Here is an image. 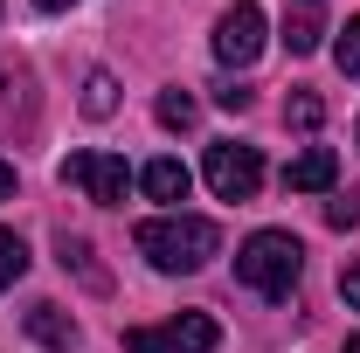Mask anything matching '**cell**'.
<instances>
[{"label": "cell", "instance_id": "1", "mask_svg": "<svg viewBox=\"0 0 360 353\" xmlns=\"http://www.w3.org/2000/svg\"><path fill=\"white\" fill-rule=\"evenodd\" d=\"M132 243H139V257L160 270V277H194V270L222 250V229L208 215H153V222L132 229Z\"/></svg>", "mask_w": 360, "mask_h": 353}, {"label": "cell", "instance_id": "2", "mask_svg": "<svg viewBox=\"0 0 360 353\" xmlns=\"http://www.w3.org/2000/svg\"><path fill=\"white\" fill-rule=\"evenodd\" d=\"M236 277L257 291V298H291L298 277H305V243L291 229H257L243 250H236Z\"/></svg>", "mask_w": 360, "mask_h": 353}, {"label": "cell", "instance_id": "3", "mask_svg": "<svg viewBox=\"0 0 360 353\" xmlns=\"http://www.w3.org/2000/svg\"><path fill=\"white\" fill-rule=\"evenodd\" d=\"M215 340H222V326L208 312H180L167 326H132L125 353H215Z\"/></svg>", "mask_w": 360, "mask_h": 353}, {"label": "cell", "instance_id": "4", "mask_svg": "<svg viewBox=\"0 0 360 353\" xmlns=\"http://www.w3.org/2000/svg\"><path fill=\"white\" fill-rule=\"evenodd\" d=\"M208 187H215V201H250L257 187H264V153L257 146H236V139H222V146H208Z\"/></svg>", "mask_w": 360, "mask_h": 353}, {"label": "cell", "instance_id": "5", "mask_svg": "<svg viewBox=\"0 0 360 353\" xmlns=\"http://www.w3.org/2000/svg\"><path fill=\"white\" fill-rule=\"evenodd\" d=\"M264 7L257 0H236L222 21H215V63H229V70H250L257 56H264Z\"/></svg>", "mask_w": 360, "mask_h": 353}, {"label": "cell", "instance_id": "6", "mask_svg": "<svg viewBox=\"0 0 360 353\" xmlns=\"http://www.w3.org/2000/svg\"><path fill=\"white\" fill-rule=\"evenodd\" d=\"M63 180L84 187L97 208H125V187H132V174H125L118 153H70V160H63Z\"/></svg>", "mask_w": 360, "mask_h": 353}, {"label": "cell", "instance_id": "7", "mask_svg": "<svg viewBox=\"0 0 360 353\" xmlns=\"http://www.w3.org/2000/svg\"><path fill=\"white\" fill-rule=\"evenodd\" d=\"M333 180H340V160H333V146H305V153L284 167V187H291V194H326Z\"/></svg>", "mask_w": 360, "mask_h": 353}, {"label": "cell", "instance_id": "8", "mask_svg": "<svg viewBox=\"0 0 360 353\" xmlns=\"http://www.w3.org/2000/svg\"><path fill=\"white\" fill-rule=\"evenodd\" d=\"M28 333H35L49 353H70L77 340H84V333H77V319H70L63 305H49V298H42V305H28Z\"/></svg>", "mask_w": 360, "mask_h": 353}, {"label": "cell", "instance_id": "9", "mask_svg": "<svg viewBox=\"0 0 360 353\" xmlns=\"http://www.w3.org/2000/svg\"><path fill=\"white\" fill-rule=\"evenodd\" d=\"M139 187H146L153 201H167V208H180V201H187V187H194V174H187L180 160H153V167L139 174Z\"/></svg>", "mask_w": 360, "mask_h": 353}, {"label": "cell", "instance_id": "10", "mask_svg": "<svg viewBox=\"0 0 360 353\" xmlns=\"http://www.w3.org/2000/svg\"><path fill=\"white\" fill-rule=\"evenodd\" d=\"M56 264H63V270H77V277H84L90 291H111V277L97 270L90 243H84V236H70V229H56Z\"/></svg>", "mask_w": 360, "mask_h": 353}, {"label": "cell", "instance_id": "11", "mask_svg": "<svg viewBox=\"0 0 360 353\" xmlns=\"http://www.w3.org/2000/svg\"><path fill=\"white\" fill-rule=\"evenodd\" d=\"M319 35H326V21H319V0H298V7L284 14V49H291V56H312Z\"/></svg>", "mask_w": 360, "mask_h": 353}, {"label": "cell", "instance_id": "12", "mask_svg": "<svg viewBox=\"0 0 360 353\" xmlns=\"http://www.w3.org/2000/svg\"><path fill=\"white\" fill-rule=\"evenodd\" d=\"M118 111V77L111 70H90L84 77V118H111Z\"/></svg>", "mask_w": 360, "mask_h": 353}, {"label": "cell", "instance_id": "13", "mask_svg": "<svg viewBox=\"0 0 360 353\" xmlns=\"http://www.w3.org/2000/svg\"><path fill=\"white\" fill-rule=\"evenodd\" d=\"M21 277H28V243H21L14 229H0V291L21 284Z\"/></svg>", "mask_w": 360, "mask_h": 353}, {"label": "cell", "instance_id": "14", "mask_svg": "<svg viewBox=\"0 0 360 353\" xmlns=\"http://www.w3.org/2000/svg\"><path fill=\"white\" fill-rule=\"evenodd\" d=\"M153 111H160V125H167V132H187V125H194V97H187V90H160V104H153Z\"/></svg>", "mask_w": 360, "mask_h": 353}, {"label": "cell", "instance_id": "15", "mask_svg": "<svg viewBox=\"0 0 360 353\" xmlns=\"http://www.w3.org/2000/svg\"><path fill=\"white\" fill-rule=\"evenodd\" d=\"M319 118H326V104H319L312 90H291V97H284V125H298V132H312Z\"/></svg>", "mask_w": 360, "mask_h": 353}, {"label": "cell", "instance_id": "16", "mask_svg": "<svg viewBox=\"0 0 360 353\" xmlns=\"http://www.w3.org/2000/svg\"><path fill=\"white\" fill-rule=\"evenodd\" d=\"M333 63H340L347 77H360V14L347 21V28H340V42H333Z\"/></svg>", "mask_w": 360, "mask_h": 353}, {"label": "cell", "instance_id": "17", "mask_svg": "<svg viewBox=\"0 0 360 353\" xmlns=\"http://www.w3.org/2000/svg\"><path fill=\"white\" fill-rule=\"evenodd\" d=\"M326 222L333 229H360V194H333L326 201Z\"/></svg>", "mask_w": 360, "mask_h": 353}, {"label": "cell", "instance_id": "18", "mask_svg": "<svg viewBox=\"0 0 360 353\" xmlns=\"http://www.w3.org/2000/svg\"><path fill=\"white\" fill-rule=\"evenodd\" d=\"M215 104H222V111H250V104H257V90H243V84H222V90H215Z\"/></svg>", "mask_w": 360, "mask_h": 353}, {"label": "cell", "instance_id": "19", "mask_svg": "<svg viewBox=\"0 0 360 353\" xmlns=\"http://www.w3.org/2000/svg\"><path fill=\"white\" fill-rule=\"evenodd\" d=\"M340 298L360 312V264H347V277H340Z\"/></svg>", "mask_w": 360, "mask_h": 353}, {"label": "cell", "instance_id": "20", "mask_svg": "<svg viewBox=\"0 0 360 353\" xmlns=\"http://www.w3.org/2000/svg\"><path fill=\"white\" fill-rule=\"evenodd\" d=\"M0 201H14V167L0 160Z\"/></svg>", "mask_w": 360, "mask_h": 353}, {"label": "cell", "instance_id": "21", "mask_svg": "<svg viewBox=\"0 0 360 353\" xmlns=\"http://www.w3.org/2000/svg\"><path fill=\"white\" fill-rule=\"evenodd\" d=\"M35 7H42V14H63V7H77V0H35Z\"/></svg>", "mask_w": 360, "mask_h": 353}, {"label": "cell", "instance_id": "22", "mask_svg": "<svg viewBox=\"0 0 360 353\" xmlns=\"http://www.w3.org/2000/svg\"><path fill=\"white\" fill-rule=\"evenodd\" d=\"M347 353H360V333H354V340H347Z\"/></svg>", "mask_w": 360, "mask_h": 353}]
</instances>
